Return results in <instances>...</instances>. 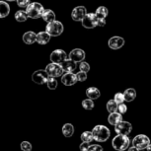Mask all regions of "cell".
<instances>
[{
	"label": "cell",
	"instance_id": "60d3db41",
	"mask_svg": "<svg viewBox=\"0 0 151 151\" xmlns=\"http://www.w3.org/2000/svg\"><path fill=\"white\" fill-rule=\"evenodd\" d=\"M5 1H15V0H5Z\"/></svg>",
	"mask_w": 151,
	"mask_h": 151
},
{
	"label": "cell",
	"instance_id": "d6a6232c",
	"mask_svg": "<svg viewBox=\"0 0 151 151\" xmlns=\"http://www.w3.org/2000/svg\"><path fill=\"white\" fill-rule=\"evenodd\" d=\"M114 100L118 104H122V103H124V94L122 93H116L115 97H114Z\"/></svg>",
	"mask_w": 151,
	"mask_h": 151
},
{
	"label": "cell",
	"instance_id": "3957f363",
	"mask_svg": "<svg viewBox=\"0 0 151 151\" xmlns=\"http://www.w3.org/2000/svg\"><path fill=\"white\" fill-rule=\"evenodd\" d=\"M130 144L129 138L127 137V135H122V134H118L116 137H114L112 141V145L114 149L116 151H124L127 149Z\"/></svg>",
	"mask_w": 151,
	"mask_h": 151
},
{
	"label": "cell",
	"instance_id": "277c9868",
	"mask_svg": "<svg viewBox=\"0 0 151 151\" xmlns=\"http://www.w3.org/2000/svg\"><path fill=\"white\" fill-rule=\"evenodd\" d=\"M45 31L52 37H58L63 33V25H62L61 22L55 20V21L50 23H47Z\"/></svg>",
	"mask_w": 151,
	"mask_h": 151
},
{
	"label": "cell",
	"instance_id": "5bb4252c",
	"mask_svg": "<svg viewBox=\"0 0 151 151\" xmlns=\"http://www.w3.org/2000/svg\"><path fill=\"white\" fill-rule=\"evenodd\" d=\"M124 39L121 38V37H113L109 40L108 45H109V47L112 48V50H119V48L124 47Z\"/></svg>",
	"mask_w": 151,
	"mask_h": 151
},
{
	"label": "cell",
	"instance_id": "e575fe53",
	"mask_svg": "<svg viewBox=\"0 0 151 151\" xmlns=\"http://www.w3.org/2000/svg\"><path fill=\"white\" fill-rule=\"evenodd\" d=\"M87 151H103V147L99 144H93L90 145Z\"/></svg>",
	"mask_w": 151,
	"mask_h": 151
},
{
	"label": "cell",
	"instance_id": "83f0119b",
	"mask_svg": "<svg viewBox=\"0 0 151 151\" xmlns=\"http://www.w3.org/2000/svg\"><path fill=\"white\" fill-rule=\"evenodd\" d=\"M47 86L48 89L50 90H55L58 88V81L55 77H48L47 81Z\"/></svg>",
	"mask_w": 151,
	"mask_h": 151
},
{
	"label": "cell",
	"instance_id": "4316f807",
	"mask_svg": "<svg viewBox=\"0 0 151 151\" xmlns=\"http://www.w3.org/2000/svg\"><path fill=\"white\" fill-rule=\"evenodd\" d=\"M81 140L84 141V142H88V143H91L94 139V136H93V132H84L83 133L81 134Z\"/></svg>",
	"mask_w": 151,
	"mask_h": 151
},
{
	"label": "cell",
	"instance_id": "cb8c5ba5",
	"mask_svg": "<svg viewBox=\"0 0 151 151\" xmlns=\"http://www.w3.org/2000/svg\"><path fill=\"white\" fill-rule=\"evenodd\" d=\"M96 15L99 19H106V17L108 16V9L105 6H100L97 8Z\"/></svg>",
	"mask_w": 151,
	"mask_h": 151
},
{
	"label": "cell",
	"instance_id": "30bf717a",
	"mask_svg": "<svg viewBox=\"0 0 151 151\" xmlns=\"http://www.w3.org/2000/svg\"><path fill=\"white\" fill-rule=\"evenodd\" d=\"M50 60H52V62L61 64L65 59H67V55H66V52L62 50H55L50 53Z\"/></svg>",
	"mask_w": 151,
	"mask_h": 151
},
{
	"label": "cell",
	"instance_id": "f1b7e54d",
	"mask_svg": "<svg viewBox=\"0 0 151 151\" xmlns=\"http://www.w3.org/2000/svg\"><path fill=\"white\" fill-rule=\"evenodd\" d=\"M94 106H95V105H94V102H93V100H91V99H86V100H83V101H82V107L87 111L92 110Z\"/></svg>",
	"mask_w": 151,
	"mask_h": 151
},
{
	"label": "cell",
	"instance_id": "44dd1931",
	"mask_svg": "<svg viewBox=\"0 0 151 151\" xmlns=\"http://www.w3.org/2000/svg\"><path fill=\"white\" fill-rule=\"evenodd\" d=\"M42 18L44 19L45 22L50 23V22H52V21H55V12H53L52 10L45 9L44 13H42Z\"/></svg>",
	"mask_w": 151,
	"mask_h": 151
},
{
	"label": "cell",
	"instance_id": "5b68a950",
	"mask_svg": "<svg viewBox=\"0 0 151 151\" xmlns=\"http://www.w3.org/2000/svg\"><path fill=\"white\" fill-rule=\"evenodd\" d=\"M82 26L86 29H93L98 26V17L96 13H87L82 19Z\"/></svg>",
	"mask_w": 151,
	"mask_h": 151
},
{
	"label": "cell",
	"instance_id": "9c48e42d",
	"mask_svg": "<svg viewBox=\"0 0 151 151\" xmlns=\"http://www.w3.org/2000/svg\"><path fill=\"white\" fill-rule=\"evenodd\" d=\"M48 79V75L45 70H37L33 73L32 75V80L34 83L42 85L47 83Z\"/></svg>",
	"mask_w": 151,
	"mask_h": 151
},
{
	"label": "cell",
	"instance_id": "8fae6325",
	"mask_svg": "<svg viewBox=\"0 0 151 151\" xmlns=\"http://www.w3.org/2000/svg\"><path fill=\"white\" fill-rule=\"evenodd\" d=\"M87 14V9L84 6H77L75 7L71 12V18L74 21H82V19L84 18V16Z\"/></svg>",
	"mask_w": 151,
	"mask_h": 151
},
{
	"label": "cell",
	"instance_id": "4fadbf2b",
	"mask_svg": "<svg viewBox=\"0 0 151 151\" xmlns=\"http://www.w3.org/2000/svg\"><path fill=\"white\" fill-rule=\"evenodd\" d=\"M61 82L65 86H72L77 82L76 74H74L73 72H65L61 76Z\"/></svg>",
	"mask_w": 151,
	"mask_h": 151
},
{
	"label": "cell",
	"instance_id": "9a60e30c",
	"mask_svg": "<svg viewBox=\"0 0 151 151\" xmlns=\"http://www.w3.org/2000/svg\"><path fill=\"white\" fill-rule=\"evenodd\" d=\"M76 63L77 62L73 61L72 59H65V60L61 63V67L65 72H72L76 69Z\"/></svg>",
	"mask_w": 151,
	"mask_h": 151
},
{
	"label": "cell",
	"instance_id": "7c38bea8",
	"mask_svg": "<svg viewBox=\"0 0 151 151\" xmlns=\"http://www.w3.org/2000/svg\"><path fill=\"white\" fill-rule=\"evenodd\" d=\"M85 52L81 48H74L69 53V58L75 62H81L85 59Z\"/></svg>",
	"mask_w": 151,
	"mask_h": 151
},
{
	"label": "cell",
	"instance_id": "f546056e",
	"mask_svg": "<svg viewBox=\"0 0 151 151\" xmlns=\"http://www.w3.org/2000/svg\"><path fill=\"white\" fill-rule=\"evenodd\" d=\"M20 147H21L22 151H32V144L28 141H23L20 144Z\"/></svg>",
	"mask_w": 151,
	"mask_h": 151
},
{
	"label": "cell",
	"instance_id": "836d02e7",
	"mask_svg": "<svg viewBox=\"0 0 151 151\" xmlns=\"http://www.w3.org/2000/svg\"><path fill=\"white\" fill-rule=\"evenodd\" d=\"M76 77H77V81L83 82L87 79V73L83 72V71H79V72L76 74Z\"/></svg>",
	"mask_w": 151,
	"mask_h": 151
},
{
	"label": "cell",
	"instance_id": "6da1fadb",
	"mask_svg": "<svg viewBox=\"0 0 151 151\" xmlns=\"http://www.w3.org/2000/svg\"><path fill=\"white\" fill-rule=\"evenodd\" d=\"M93 136H94V140L98 141V142H105L107 141L110 137V129L107 127L102 124L96 125L92 130Z\"/></svg>",
	"mask_w": 151,
	"mask_h": 151
},
{
	"label": "cell",
	"instance_id": "d4e9b609",
	"mask_svg": "<svg viewBox=\"0 0 151 151\" xmlns=\"http://www.w3.org/2000/svg\"><path fill=\"white\" fill-rule=\"evenodd\" d=\"M28 18H29V17H28L26 11L19 10L15 13V19L18 22H26Z\"/></svg>",
	"mask_w": 151,
	"mask_h": 151
},
{
	"label": "cell",
	"instance_id": "484cf974",
	"mask_svg": "<svg viewBox=\"0 0 151 151\" xmlns=\"http://www.w3.org/2000/svg\"><path fill=\"white\" fill-rule=\"evenodd\" d=\"M118 107H119V104L116 103L115 100H110L107 103V110H108V112H110V113L118 112Z\"/></svg>",
	"mask_w": 151,
	"mask_h": 151
},
{
	"label": "cell",
	"instance_id": "ab89813d",
	"mask_svg": "<svg viewBox=\"0 0 151 151\" xmlns=\"http://www.w3.org/2000/svg\"><path fill=\"white\" fill-rule=\"evenodd\" d=\"M146 150H147V151H151V143H150V144H149V145H148V146H147Z\"/></svg>",
	"mask_w": 151,
	"mask_h": 151
},
{
	"label": "cell",
	"instance_id": "74e56055",
	"mask_svg": "<svg viewBox=\"0 0 151 151\" xmlns=\"http://www.w3.org/2000/svg\"><path fill=\"white\" fill-rule=\"evenodd\" d=\"M105 25H106V19H99L98 18V26L104 27Z\"/></svg>",
	"mask_w": 151,
	"mask_h": 151
},
{
	"label": "cell",
	"instance_id": "d6986e66",
	"mask_svg": "<svg viewBox=\"0 0 151 151\" xmlns=\"http://www.w3.org/2000/svg\"><path fill=\"white\" fill-rule=\"evenodd\" d=\"M10 13V6L6 3V1H1L0 0V19H3L7 17Z\"/></svg>",
	"mask_w": 151,
	"mask_h": 151
},
{
	"label": "cell",
	"instance_id": "603a6c76",
	"mask_svg": "<svg viewBox=\"0 0 151 151\" xmlns=\"http://www.w3.org/2000/svg\"><path fill=\"white\" fill-rule=\"evenodd\" d=\"M62 133L65 137H71L74 133V127L71 124H65L62 127Z\"/></svg>",
	"mask_w": 151,
	"mask_h": 151
},
{
	"label": "cell",
	"instance_id": "d590c367",
	"mask_svg": "<svg viewBox=\"0 0 151 151\" xmlns=\"http://www.w3.org/2000/svg\"><path fill=\"white\" fill-rule=\"evenodd\" d=\"M127 106L124 104V103H122V104H119V107H118V112L119 114H125L127 113Z\"/></svg>",
	"mask_w": 151,
	"mask_h": 151
},
{
	"label": "cell",
	"instance_id": "1f68e13d",
	"mask_svg": "<svg viewBox=\"0 0 151 151\" xmlns=\"http://www.w3.org/2000/svg\"><path fill=\"white\" fill-rule=\"evenodd\" d=\"M17 5L20 8H27L28 5L31 3V0H16Z\"/></svg>",
	"mask_w": 151,
	"mask_h": 151
},
{
	"label": "cell",
	"instance_id": "52a82bcc",
	"mask_svg": "<svg viewBox=\"0 0 151 151\" xmlns=\"http://www.w3.org/2000/svg\"><path fill=\"white\" fill-rule=\"evenodd\" d=\"M150 144V139L145 134H138L136 135L132 140V145L139 150L146 149L148 145Z\"/></svg>",
	"mask_w": 151,
	"mask_h": 151
},
{
	"label": "cell",
	"instance_id": "ba28073f",
	"mask_svg": "<svg viewBox=\"0 0 151 151\" xmlns=\"http://www.w3.org/2000/svg\"><path fill=\"white\" fill-rule=\"evenodd\" d=\"M132 130V124L129 122L122 121L119 124L115 125V132L118 134L122 135H129Z\"/></svg>",
	"mask_w": 151,
	"mask_h": 151
},
{
	"label": "cell",
	"instance_id": "7a4b0ae2",
	"mask_svg": "<svg viewBox=\"0 0 151 151\" xmlns=\"http://www.w3.org/2000/svg\"><path fill=\"white\" fill-rule=\"evenodd\" d=\"M44 7L39 2H31L26 8V13L29 18L31 19H38L42 16L44 13Z\"/></svg>",
	"mask_w": 151,
	"mask_h": 151
},
{
	"label": "cell",
	"instance_id": "ffe728a7",
	"mask_svg": "<svg viewBox=\"0 0 151 151\" xmlns=\"http://www.w3.org/2000/svg\"><path fill=\"white\" fill-rule=\"evenodd\" d=\"M86 95H87L88 98L91 99V100H96V99H98L100 96H101V93H100L98 88L89 87L86 90Z\"/></svg>",
	"mask_w": 151,
	"mask_h": 151
},
{
	"label": "cell",
	"instance_id": "4dcf8cb0",
	"mask_svg": "<svg viewBox=\"0 0 151 151\" xmlns=\"http://www.w3.org/2000/svg\"><path fill=\"white\" fill-rule=\"evenodd\" d=\"M79 68H80V71H83V72H89L90 70V65L88 62L86 61H81L80 65H79Z\"/></svg>",
	"mask_w": 151,
	"mask_h": 151
},
{
	"label": "cell",
	"instance_id": "7402d4cb",
	"mask_svg": "<svg viewBox=\"0 0 151 151\" xmlns=\"http://www.w3.org/2000/svg\"><path fill=\"white\" fill-rule=\"evenodd\" d=\"M124 101L132 102L136 97V91L133 88H129V89L124 91Z\"/></svg>",
	"mask_w": 151,
	"mask_h": 151
},
{
	"label": "cell",
	"instance_id": "2e32d148",
	"mask_svg": "<svg viewBox=\"0 0 151 151\" xmlns=\"http://www.w3.org/2000/svg\"><path fill=\"white\" fill-rule=\"evenodd\" d=\"M122 121V114H119V112H115V113H111L109 116H108V122L112 125H116L119 124Z\"/></svg>",
	"mask_w": 151,
	"mask_h": 151
},
{
	"label": "cell",
	"instance_id": "f35d334b",
	"mask_svg": "<svg viewBox=\"0 0 151 151\" xmlns=\"http://www.w3.org/2000/svg\"><path fill=\"white\" fill-rule=\"evenodd\" d=\"M129 151H139V149H138V148L134 147V146L132 145V147H129Z\"/></svg>",
	"mask_w": 151,
	"mask_h": 151
},
{
	"label": "cell",
	"instance_id": "e0dca14e",
	"mask_svg": "<svg viewBox=\"0 0 151 151\" xmlns=\"http://www.w3.org/2000/svg\"><path fill=\"white\" fill-rule=\"evenodd\" d=\"M23 42L26 45H33L37 42V34L33 31L26 32L23 35Z\"/></svg>",
	"mask_w": 151,
	"mask_h": 151
},
{
	"label": "cell",
	"instance_id": "8992f818",
	"mask_svg": "<svg viewBox=\"0 0 151 151\" xmlns=\"http://www.w3.org/2000/svg\"><path fill=\"white\" fill-rule=\"evenodd\" d=\"M45 70L47 71L48 77L56 78V77L61 76V74L63 73V69H62V67H61V64L55 63V62H52V63L47 64Z\"/></svg>",
	"mask_w": 151,
	"mask_h": 151
},
{
	"label": "cell",
	"instance_id": "ac0fdd59",
	"mask_svg": "<svg viewBox=\"0 0 151 151\" xmlns=\"http://www.w3.org/2000/svg\"><path fill=\"white\" fill-rule=\"evenodd\" d=\"M50 36L47 31L45 32H40L39 34H37V42L40 45H47L50 40Z\"/></svg>",
	"mask_w": 151,
	"mask_h": 151
},
{
	"label": "cell",
	"instance_id": "8d00e7d4",
	"mask_svg": "<svg viewBox=\"0 0 151 151\" xmlns=\"http://www.w3.org/2000/svg\"><path fill=\"white\" fill-rule=\"evenodd\" d=\"M89 146H90V144L88 143V142L82 141V143L80 144V146H79V148H80V150H81V151H87V150H88V148H89Z\"/></svg>",
	"mask_w": 151,
	"mask_h": 151
}]
</instances>
